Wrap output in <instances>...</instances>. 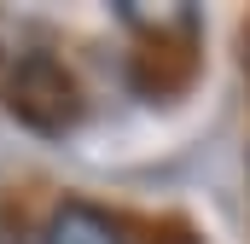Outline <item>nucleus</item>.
Here are the masks:
<instances>
[{"label": "nucleus", "mask_w": 250, "mask_h": 244, "mask_svg": "<svg viewBox=\"0 0 250 244\" xmlns=\"http://www.w3.org/2000/svg\"><path fill=\"white\" fill-rule=\"evenodd\" d=\"M41 244H128V239H123V221L105 215L99 203L64 198V203H53V215H47V239Z\"/></svg>", "instance_id": "obj_1"}]
</instances>
